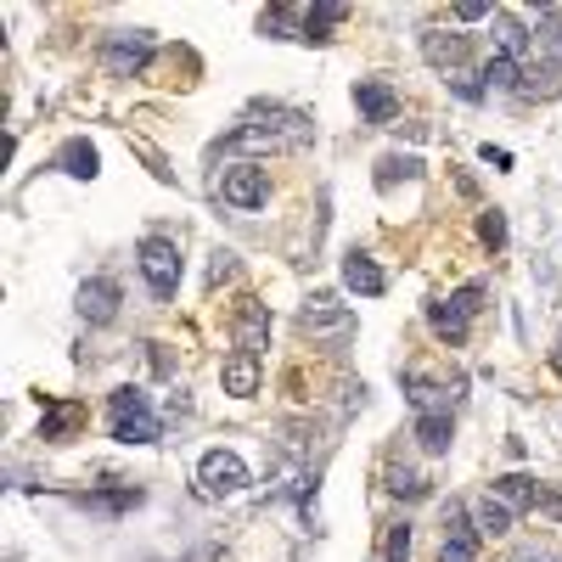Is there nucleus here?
<instances>
[{
	"instance_id": "nucleus-16",
	"label": "nucleus",
	"mask_w": 562,
	"mask_h": 562,
	"mask_svg": "<svg viewBox=\"0 0 562 562\" xmlns=\"http://www.w3.org/2000/svg\"><path fill=\"white\" fill-rule=\"evenodd\" d=\"M57 170H62V175H74V180H90V175H96V147H90L85 136L62 141V152H57Z\"/></svg>"
},
{
	"instance_id": "nucleus-10",
	"label": "nucleus",
	"mask_w": 562,
	"mask_h": 562,
	"mask_svg": "<svg viewBox=\"0 0 562 562\" xmlns=\"http://www.w3.org/2000/svg\"><path fill=\"white\" fill-rule=\"evenodd\" d=\"M344 287H349V292H360V299H377V292L388 287V276L377 271V264H372L366 253H349V259H344Z\"/></svg>"
},
{
	"instance_id": "nucleus-26",
	"label": "nucleus",
	"mask_w": 562,
	"mask_h": 562,
	"mask_svg": "<svg viewBox=\"0 0 562 562\" xmlns=\"http://www.w3.org/2000/svg\"><path fill=\"white\" fill-rule=\"evenodd\" d=\"M427 484L416 478V473H394V495H422Z\"/></svg>"
},
{
	"instance_id": "nucleus-24",
	"label": "nucleus",
	"mask_w": 562,
	"mask_h": 562,
	"mask_svg": "<svg viewBox=\"0 0 562 562\" xmlns=\"http://www.w3.org/2000/svg\"><path fill=\"white\" fill-rule=\"evenodd\" d=\"M478 237H484V248H507V220L489 209V214L478 220Z\"/></svg>"
},
{
	"instance_id": "nucleus-11",
	"label": "nucleus",
	"mask_w": 562,
	"mask_h": 562,
	"mask_svg": "<svg viewBox=\"0 0 562 562\" xmlns=\"http://www.w3.org/2000/svg\"><path fill=\"white\" fill-rule=\"evenodd\" d=\"M489 495H495V501H507L512 512H528V507H540V495H546V489H540L535 478H528V473H507V478H495V489H489Z\"/></svg>"
},
{
	"instance_id": "nucleus-13",
	"label": "nucleus",
	"mask_w": 562,
	"mask_h": 562,
	"mask_svg": "<svg viewBox=\"0 0 562 562\" xmlns=\"http://www.w3.org/2000/svg\"><path fill=\"white\" fill-rule=\"evenodd\" d=\"M528 46H535L540 68H562V17L546 12V17L535 23V35H528Z\"/></svg>"
},
{
	"instance_id": "nucleus-17",
	"label": "nucleus",
	"mask_w": 562,
	"mask_h": 562,
	"mask_svg": "<svg viewBox=\"0 0 562 562\" xmlns=\"http://www.w3.org/2000/svg\"><path fill=\"white\" fill-rule=\"evenodd\" d=\"M422 51H427V62H439V68H455V62L467 57V40H461V35L445 40V28H427V35H422Z\"/></svg>"
},
{
	"instance_id": "nucleus-1",
	"label": "nucleus",
	"mask_w": 562,
	"mask_h": 562,
	"mask_svg": "<svg viewBox=\"0 0 562 562\" xmlns=\"http://www.w3.org/2000/svg\"><path fill=\"white\" fill-rule=\"evenodd\" d=\"M108 416H113V439L118 445H152L158 439V411L141 388H118L108 400Z\"/></svg>"
},
{
	"instance_id": "nucleus-21",
	"label": "nucleus",
	"mask_w": 562,
	"mask_h": 562,
	"mask_svg": "<svg viewBox=\"0 0 562 562\" xmlns=\"http://www.w3.org/2000/svg\"><path fill=\"white\" fill-rule=\"evenodd\" d=\"M484 85H489V90H512V85H517V62H512V57H495L489 68H484Z\"/></svg>"
},
{
	"instance_id": "nucleus-2",
	"label": "nucleus",
	"mask_w": 562,
	"mask_h": 562,
	"mask_svg": "<svg viewBox=\"0 0 562 562\" xmlns=\"http://www.w3.org/2000/svg\"><path fill=\"white\" fill-rule=\"evenodd\" d=\"M310 136H315L310 118L276 113V118H264V124H242L237 136H230V147H282V152H299V147H310Z\"/></svg>"
},
{
	"instance_id": "nucleus-25",
	"label": "nucleus",
	"mask_w": 562,
	"mask_h": 562,
	"mask_svg": "<svg viewBox=\"0 0 562 562\" xmlns=\"http://www.w3.org/2000/svg\"><path fill=\"white\" fill-rule=\"evenodd\" d=\"M74 422H79V411H74V405H62V411H51V416L40 422V434H46V439H62Z\"/></svg>"
},
{
	"instance_id": "nucleus-23",
	"label": "nucleus",
	"mask_w": 562,
	"mask_h": 562,
	"mask_svg": "<svg viewBox=\"0 0 562 562\" xmlns=\"http://www.w3.org/2000/svg\"><path fill=\"white\" fill-rule=\"evenodd\" d=\"M495 28H501V57H512V62H517V51L528 46V35H523V28H517V23H512L507 12L495 17Z\"/></svg>"
},
{
	"instance_id": "nucleus-28",
	"label": "nucleus",
	"mask_w": 562,
	"mask_h": 562,
	"mask_svg": "<svg viewBox=\"0 0 562 562\" xmlns=\"http://www.w3.org/2000/svg\"><path fill=\"white\" fill-rule=\"evenodd\" d=\"M455 17H467V23H473V17H489V7H484V0H461Z\"/></svg>"
},
{
	"instance_id": "nucleus-5",
	"label": "nucleus",
	"mask_w": 562,
	"mask_h": 562,
	"mask_svg": "<svg viewBox=\"0 0 562 562\" xmlns=\"http://www.w3.org/2000/svg\"><path fill=\"white\" fill-rule=\"evenodd\" d=\"M220 197L230 209H264L271 203V170H259V163H230L220 175Z\"/></svg>"
},
{
	"instance_id": "nucleus-20",
	"label": "nucleus",
	"mask_w": 562,
	"mask_h": 562,
	"mask_svg": "<svg viewBox=\"0 0 562 562\" xmlns=\"http://www.w3.org/2000/svg\"><path fill=\"white\" fill-rule=\"evenodd\" d=\"M439 562H478V535H445Z\"/></svg>"
},
{
	"instance_id": "nucleus-3",
	"label": "nucleus",
	"mask_w": 562,
	"mask_h": 562,
	"mask_svg": "<svg viewBox=\"0 0 562 562\" xmlns=\"http://www.w3.org/2000/svg\"><path fill=\"white\" fill-rule=\"evenodd\" d=\"M248 489V461L237 450H203L197 461V495L203 501H225V495H242Z\"/></svg>"
},
{
	"instance_id": "nucleus-4",
	"label": "nucleus",
	"mask_w": 562,
	"mask_h": 562,
	"mask_svg": "<svg viewBox=\"0 0 562 562\" xmlns=\"http://www.w3.org/2000/svg\"><path fill=\"white\" fill-rule=\"evenodd\" d=\"M478 299H484V287L473 282V287L450 292V299L427 304V326H434V333H439L445 344H461V338H467V321L478 315Z\"/></svg>"
},
{
	"instance_id": "nucleus-15",
	"label": "nucleus",
	"mask_w": 562,
	"mask_h": 562,
	"mask_svg": "<svg viewBox=\"0 0 562 562\" xmlns=\"http://www.w3.org/2000/svg\"><path fill=\"white\" fill-rule=\"evenodd\" d=\"M349 326H354L349 310H338L333 299H310V310H304V333H349Z\"/></svg>"
},
{
	"instance_id": "nucleus-9",
	"label": "nucleus",
	"mask_w": 562,
	"mask_h": 562,
	"mask_svg": "<svg viewBox=\"0 0 562 562\" xmlns=\"http://www.w3.org/2000/svg\"><path fill=\"white\" fill-rule=\"evenodd\" d=\"M354 108L366 113L372 124H394V113H400L394 90H388V85H377V79H360V85H354Z\"/></svg>"
},
{
	"instance_id": "nucleus-12",
	"label": "nucleus",
	"mask_w": 562,
	"mask_h": 562,
	"mask_svg": "<svg viewBox=\"0 0 562 562\" xmlns=\"http://www.w3.org/2000/svg\"><path fill=\"white\" fill-rule=\"evenodd\" d=\"M225 394H237V400H253L259 394V354L237 349L225 360Z\"/></svg>"
},
{
	"instance_id": "nucleus-8",
	"label": "nucleus",
	"mask_w": 562,
	"mask_h": 562,
	"mask_svg": "<svg viewBox=\"0 0 562 562\" xmlns=\"http://www.w3.org/2000/svg\"><path fill=\"white\" fill-rule=\"evenodd\" d=\"M113 310H118V287H113L108 276H96V282H85V287H79V315H85L90 326L113 321Z\"/></svg>"
},
{
	"instance_id": "nucleus-14",
	"label": "nucleus",
	"mask_w": 562,
	"mask_h": 562,
	"mask_svg": "<svg viewBox=\"0 0 562 562\" xmlns=\"http://www.w3.org/2000/svg\"><path fill=\"white\" fill-rule=\"evenodd\" d=\"M416 439H422V450H427V455H445V450H450V439H455L450 411H422V416H416Z\"/></svg>"
},
{
	"instance_id": "nucleus-19",
	"label": "nucleus",
	"mask_w": 562,
	"mask_h": 562,
	"mask_svg": "<svg viewBox=\"0 0 562 562\" xmlns=\"http://www.w3.org/2000/svg\"><path fill=\"white\" fill-rule=\"evenodd\" d=\"M478 528H484V535H507V528H512V507L495 501V495H484V501H478Z\"/></svg>"
},
{
	"instance_id": "nucleus-6",
	"label": "nucleus",
	"mask_w": 562,
	"mask_h": 562,
	"mask_svg": "<svg viewBox=\"0 0 562 562\" xmlns=\"http://www.w3.org/2000/svg\"><path fill=\"white\" fill-rule=\"evenodd\" d=\"M141 276H147V287L158 292V299H175V287H180V248L170 237H147L141 242Z\"/></svg>"
},
{
	"instance_id": "nucleus-22",
	"label": "nucleus",
	"mask_w": 562,
	"mask_h": 562,
	"mask_svg": "<svg viewBox=\"0 0 562 562\" xmlns=\"http://www.w3.org/2000/svg\"><path fill=\"white\" fill-rule=\"evenodd\" d=\"M383 562H411V528H405V523H394V528H388V540H383Z\"/></svg>"
},
{
	"instance_id": "nucleus-18",
	"label": "nucleus",
	"mask_w": 562,
	"mask_h": 562,
	"mask_svg": "<svg viewBox=\"0 0 562 562\" xmlns=\"http://www.w3.org/2000/svg\"><path fill=\"white\" fill-rule=\"evenodd\" d=\"M237 333H242V349L248 354H259V344H264V333H271V315H264V304H242V315H237Z\"/></svg>"
},
{
	"instance_id": "nucleus-27",
	"label": "nucleus",
	"mask_w": 562,
	"mask_h": 562,
	"mask_svg": "<svg viewBox=\"0 0 562 562\" xmlns=\"http://www.w3.org/2000/svg\"><path fill=\"white\" fill-rule=\"evenodd\" d=\"M540 507H546V512H551V517L562 523V484H551V489L540 495Z\"/></svg>"
},
{
	"instance_id": "nucleus-7",
	"label": "nucleus",
	"mask_w": 562,
	"mask_h": 562,
	"mask_svg": "<svg viewBox=\"0 0 562 562\" xmlns=\"http://www.w3.org/2000/svg\"><path fill=\"white\" fill-rule=\"evenodd\" d=\"M147 57H152V40L147 35H113L108 46H102V62H108V74H118V79H136L141 68H147Z\"/></svg>"
}]
</instances>
